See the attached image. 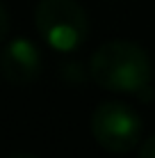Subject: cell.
<instances>
[{
    "label": "cell",
    "instance_id": "5b68a950",
    "mask_svg": "<svg viewBox=\"0 0 155 158\" xmlns=\"http://www.w3.org/2000/svg\"><path fill=\"white\" fill-rule=\"evenodd\" d=\"M137 158H155V133H153V135H148V138L139 144Z\"/></svg>",
    "mask_w": 155,
    "mask_h": 158
},
{
    "label": "cell",
    "instance_id": "277c9868",
    "mask_svg": "<svg viewBox=\"0 0 155 158\" xmlns=\"http://www.w3.org/2000/svg\"><path fill=\"white\" fill-rule=\"evenodd\" d=\"M41 51L28 37H16L7 41L0 53V73L12 85H30L41 76Z\"/></svg>",
    "mask_w": 155,
    "mask_h": 158
},
{
    "label": "cell",
    "instance_id": "6da1fadb",
    "mask_svg": "<svg viewBox=\"0 0 155 158\" xmlns=\"http://www.w3.org/2000/svg\"><path fill=\"white\" fill-rule=\"evenodd\" d=\"M89 76L107 92L135 94L141 101L153 99L151 60L148 53L135 41L112 39L100 44L89 60Z\"/></svg>",
    "mask_w": 155,
    "mask_h": 158
},
{
    "label": "cell",
    "instance_id": "52a82bcc",
    "mask_svg": "<svg viewBox=\"0 0 155 158\" xmlns=\"http://www.w3.org/2000/svg\"><path fill=\"white\" fill-rule=\"evenodd\" d=\"M7 158H39V156L28 154V151H18V154H12V156H7Z\"/></svg>",
    "mask_w": 155,
    "mask_h": 158
},
{
    "label": "cell",
    "instance_id": "3957f363",
    "mask_svg": "<svg viewBox=\"0 0 155 158\" xmlns=\"http://www.w3.org/2000/svg\"><path fill=\"white\" fill-rule=\"evenodd\" d=\"M91 135L94 140L112 154H123L139 144L144 122L135 108L121 101H105L91 112Z\"/></svg>",
    "mask_w": 155,
    "mask_h": 158
},
{
    "label": "cell",
    "instance_id": "8992f818",
    "mask_svg": "<svg viewBox=\"0 0 155 158\" xmlns=\"http://www.w3.org/2000/svg\"><path fill=\"white\" fill-rule=\"evenodd\" d=\"M9 25H12V23H9V12H7V7L0 2V44L7 39V35H9Z\"/></svg>",
    "mask_w": 155,
    "mask_h": 158
},
{
    "label": "cell",
    "instance_id": "7a4b0ae2",
    "mask_svg": "<svg viewBox=\"0 0 155 158\" xmlns=\"http://www.w3.org/2000/svg\"><path fill=\"white\" fill-rule=\"evenodd\" d=\"M39 37L60 53H71L89 37L87 12L76 0H39L34 7Z\"/></svg>",
    "mask_w": 155,
    "mask_h": 158
}]
</instances>
